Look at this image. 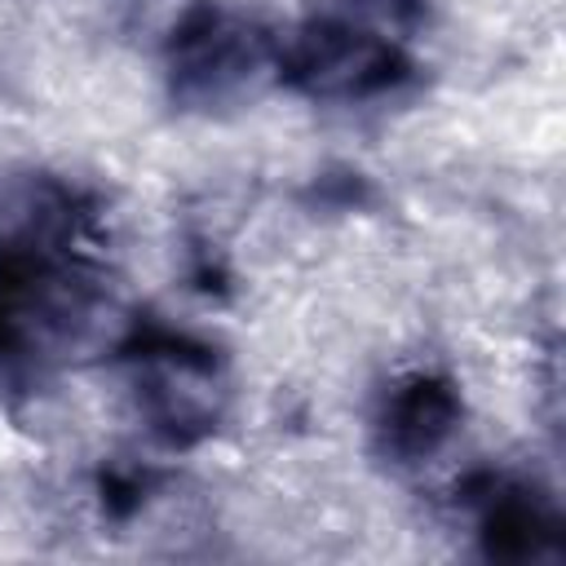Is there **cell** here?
I'll list each match as a JSON object with an SVG mask.
<instances>
[{"label": "cell", "instance_id": "3", "mask_svg": "<svg viewBox=\"0 0 566 566\" xmlns=\"http://www.w3.org/2000/svg\"><path fill=\"white\" fill-rule=\"evenodd\" d=\"M102 500L115 517H128L142 504V478L137 473H106L102 478Z\"/></svg>", "mask_w": 566, "mask_h": 566}, {"label": "cell", "instance_id": "1", "mask_svg": "<svg viewBox=\"0 0 566 566\" xmlns=\"http://www.w3.org/2000/svg\"><path fill=\"white\" fill-rule=\"evenodd\" d=\"M460 420V398L447 380L438 376H420L407 389H398L394 407H389V442L398 455H429L442 447V438L455 429Z\"/></svg>", "mask_w": 566, "mask_h": 566}, {"label": "cell", "instance_id": "2", "mask_svg": "<svg viewBox=\"0 0 566 566\" xmlns=\"http://www.w3.org/2000/svg\"><path fill=\"white\" fill-rule=\"evenodd\" d=\"M548 522L535 504L517 495H495L491 491V513H486V553L495 557H531L548 539Z\"/></svg>", "mask_w": 566, "mask_h": 566}]
</instances>
